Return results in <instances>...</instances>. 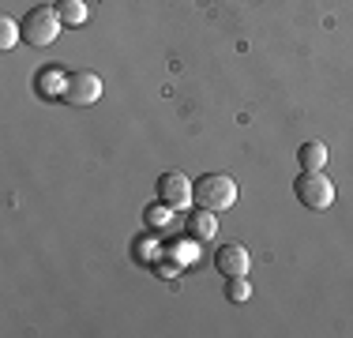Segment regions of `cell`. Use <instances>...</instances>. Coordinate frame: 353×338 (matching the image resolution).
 Returning a JSON list of instances; mask_svg holds the SVG:
<instances>
[{
  "mask_svg": "<svg viewBox=\"0 0 353 338\" xmlns=\"http://www.w3.org/2000/svg\"><path fill=\"white\" fill-rule=\"evenodd\" d=\"M61 27H64L61 12L49 8V4H38V8H30V12L23 15V41L34 46V49H46V46H53V41L61 38Z\"/></svg>",
  "mask_w": 353,
  "mask_h": 338,
  "instance_id": "obj_1",
  "label": "cell"
},
{
  "mask_svg": "<svg viewBox=\"0 0 353 338\" xmlns=\"http://www.w3.org/2000/svg\"><path fill=\"white\" fill-rule=\"evenodd\" d=\"M196 203L214 210V215L233 210V203H237V181L230 173H203L196 181Z\"/></svg>",
  "mask_w": 353,
  "mask_h": 338,
  "instance_id": "obj_2",
  "label": "cell"
},
{
  "mask_svg": "<svg viewBox=\"0 0 353 338\" xmlns=\"http://www.w3.org/2000/svg\"><path fill=\"white\" fill-rule=\"evenodd\" d=\"M293 196L305 210H327L334 203V184L327 181L323 169H301L293 181Z\"/></svg>",
  "mask_w": 353,
  "mask_h": 338,
  "instance_id": "obj_3",
  "label": "cell"
},
{
  "mask_svg": "<svg viewBox=\"0 0 353 338\" xmlns=\"http://www.w3.org/2000/svg\"><path fill=\"white\" fill-rule=\"evenodd\" d=\"M102 98V75L94 72H72L68 87H64V101L68 106H94Z\"/></svg>",
  "mask_w": 353,
  "mask_h": 338,
  "instance_id": "obj_4",
  "label": "cell"
},
{
  "mask_svg": "<svg viewBox=\"0 0 353 338\" xmlns=\"http://www.w3.org/2000/svg\"><path fill=\"white\" fill-rule=\"evenodd\" d=\"M158 199H162L165 207H173V210H184L192 199H196V184L173 169V173H165L162 181H158Z\"/></svg>",
  "mask_w": 353,
  "mask_h": 338,
  "instance_id": "obj_5",
  "label": "cell"
},
{
  "mask_svg": "<svg viewBox=\"0 0 353 338\" xmlns=\"http://www.w3.org/2000/svg\"><path fill=\"white\" fill-rule=\"evenodd\" d=\"M214 267L222 270L225 278H237V275H248L252 256H248V248L241 241H230V244H222V248L214 252Z\"/></svg>",
  "mask_w": 353,
  "mask_h": 338,
  "instance_id": "obj_6",
  "label": "cell"
},
{
  "mask_svg": "<svg viewBox=\"0 0 353 338\" xmlns=\"http://www.w3.org/2000/svg\"><path fill=\"white\" fill-rule=\"evenodd\" d=\"M184 230H188L192 241H214V233H218V215H214V210H207V207H199V210H192V215H188Z\"/></svg>",
  "mask_w": 353,
  "mask_h": 338,
  "instance_id": "obj_7",
  "label": "cell"
},
{
  "mask_svg": "<svg viewBox=\"0 0 353 338\" xmlns=\"http://www.w3.org/2000/svg\"><path fill=\"white\" fill-rule=\"evenodd\" d=\"M64 87H68V75L57 72V68H46L38 75V95L41 98H64Z\"/></svg>",
  "mask_w": 353,
  "mask_h": 338,
  "instance_id": "obj_8",
  "label": "cell"
},
{
  "mask_svg": "<svg viewBox=\"0 0 353 338\" xmlns=\"http://www.w3.org/2000/svg\"><path fill=\"white\" fill-rule=\"evenodd\" d=\"M57 12H61L64 27H83L90 8H87V0H57Z\"/></svg>",
  "mask_w": 353,
  "mask_h": 338,
  "instance_id": "obj_9",
  "label": "cell"
},
{
  "mask_svg": "<svg viewBox=\"0 0 353 338\" xmlns=\"http://www.w3.org/2000/svg\"><path fill=\"white\" fill-rule=\"evenodd\" d=\"M297 162L301 169H323L327 166V147L323 143H301V150H297Z\"/></svg>",
  "mask_w": 353,
  "mask_h": 338,
  "instance_id": "obj_10",
  "label": "cell"
},
{
  "mask_svg": "<svg viewBox=\"0 0 353 338\" xmlns=\"http://www.w3.org/2000/svg\"><path fill=\"white\" fill-rule=\"evenodd\" d=\"M19 38H23V23H15L12 15H4V19H0V49H15L19 46Z\"/></svg>",
  "mask_w": 353,
  "mask_h": 338,
  "instance_id": "obj_11",
  "label": "cell"
},
{
  "mask_svg": "<svg viewBox=\"0 0 353 338\" xmlns=\"http://www.w3.org/2000/svg\"><path fill=\"white\" fill-rule=\"evenodd\" d=\"M252 297V286H248V275H237V278H225V301L233 304H245Z\"/></svg>",
  "mask_w": 353,
  "mask_h": 338,
  "instance_id": "obj_12",
  "label": "cell"
}]
</instances>
